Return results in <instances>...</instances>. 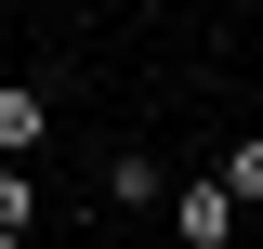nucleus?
<instances>
[{
	"instance_id": "1",
	"label": "nucleus",
	"mask_w": 263,
	"mask_h": 249,
	"mask_svg": "<svg viewBox=\"0 0 263 249\" xmlns=\"http://www.w3.org/2000/svg\"><path fill=\"white\" fill-rule=\"evenodd\" d=\"M171 236H184V249H237V197H224V171H184V184H171Z\"/></svg>"
},
{
	"instance_id": "2",
	"label": "nucleus",
	"mask_w": 263,
	"mask_h": 249,
	"mask_svg": "<svg viewBox=\"0 0 263 249\" xmlns=\"http://www.w3.org/2000/svg\"><path fill=\"white\" fill-rule=\"evenodd\" d=\"M40 144H53V92L40 79H0V171H40Z\"/></svg>"
},
{
	"instance_id": "3",
	"label": "nucleus",
	"mask_w": 263,
	"mask_h": 249,
	"mask_svg": "<svg viewBox=\"0 0 263 249\" xmlns=\"http://www.w3.org/2000/svg\"><path fill=\"white\" fill-rule=\"evenodd\" d=\"M171 184H184V171H158L145 144H119V157L92 171V210H171Z\"/></svg>"
},
{
	"instance_id": "4",
	"label": "nucleus",
	"mask_w": 263,
	"mask_h": 249,
	"mask_svg": "<svg viewBox=\"0 0 263 249\" xmlns=\"http://www.w3.org/2000/svg\"><path fill=\"white\" fill-rule=\"evenodd\" d=\"M211 171H224V197H237V210H263V131H237Z\"/></svg>"
},
{
	"instance_id": "5",
	"label": "nucleus",
	"mask_w": 263,
	"mask_h": 249,
	"mask_svg": "<svg viewBox=\"0 0 263 249\" xmlns=\"http://www.w3.org/2000/svg\"><path fill=\"white\" fill-rule=\"evenodd\" d=\"M0 236H40V171H0Z\"/></svg>"
},
{
	"instance_id": "6",
	"label": "nucleus",
	"mask_w": 263,
	"mask_h": 249,
	"mask_svg": "<svg viewBox=\"0 0 263 249\" xmlns=\"http://www.w3.org/2000/svg\"><path fill=\"white\" fill-rule=\"evenodd\" d=\"M0 249H27V236H0Z\"/></svg>"
}]
</instances>
